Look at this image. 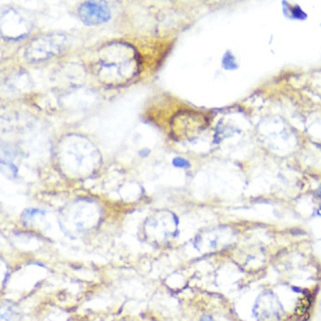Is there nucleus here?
Listing matches in <instances>:
<instances>
[{"label":"nucleus","mask_w":321,"mask_h":321,"mask_svg":"<svg viewBox=\"0 0 321 321\" xmlns=\"http://www.w3.org/2000/svg\"><path fill=\"white\" fill-rule=\"evenodd\" d=\"M78 15L85 24L98 25L109 20L110 11L105 4L88 1L80 5Z\"/></svg>","instance_id":"1"},{"label":"nucleus","mask_w":321,"mask_h":321,"mask_svg":"<svg viewBox=\"0 0 321 321\" xmlns=\"http://www.w3.org/2000/svg\"><path fill=\"white\" fill-rule=\"evenodd\" d=\"M223 66L226 69H235L237 67L236 61H235V57L231 54V53H227L224 55L223 58Z\"/></svg>","instance_id":"2"},{"label":"nucleus","mask_w":321,"mask_h":321,"mask_svg":"<svg viewBox=\"0 0 321 321\" xmlns=\"http://www.w3.org/2000/svg\"><path fill=\"white\" fill-rule=\"evenodd\" d=\"M173 165L180 169H188L191 166L189 160H187L186 159L181 158V157H177L173 160Z\"/></svg>","instance_id":"3"},{"label":"nucleus","mask_w":321,"mask_h":321,"mask_svg":"<svg viewBox=\"0 0 321 321\" xmlns=\"http://www.w3.org/2000/svg\"><path fill=\"white\" fill-rule=\"evenodd\" d=\"M201 321H213V318L211 316H204L201 318Z\"/></svg>","instance_id":"4"},{"label":"nucleus","mask_w":321,"mask_h":321,"mask_svg":"<svg viewBox=\"0 0 321 321\" xmlns=\"http://www.w3.org/2000/svg\"><path fill=\"white\" fill-rule=\"evenodd\" d=\"M318 195H319V197H321V187H320V189L318 190Z\"/></svg>","instance_id":"5"}]
</instances>
